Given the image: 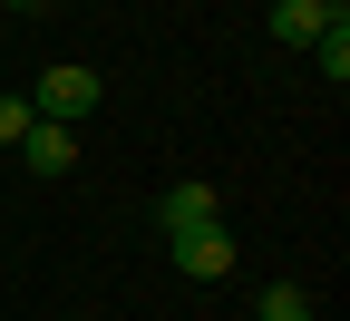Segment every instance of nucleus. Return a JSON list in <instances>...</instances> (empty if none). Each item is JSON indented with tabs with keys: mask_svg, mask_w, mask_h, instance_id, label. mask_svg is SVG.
<instances>
[{
	"mask_svg": "<svg viewBox=\"0 0 350 321\" xmlns=\"http://www.w3.org/2000/svg\"><path fill=\"white\" fill-rule=\"evenodd\" d=\"M253 321H312V292H301V283H273V292H262V311Z\"/></svg>",
	"mask_w": 350,
	"mask_h": 321,
	"instance_id": "6e6552de",
	"label": "nucleus"
},
{
	"mask_svg": "<svg viewBox=\"0 0 350 321\" xmlns=\"http://www.w3.org/2000/svg\"><path fill=\"white\" fill-rule=\"evenodd\" d=\"M175 244V272H185V283H224L234 272V234L224 224H195V234H165Z\"/></svg>",
	"mask_w": 350,
	"mask_h": 321,
	"instance_id": "f03ea898",
	"label": "nucleus"
},
{
	"mask_svg": "<svg viewBox=\"0 0 350 321\" xmlns=\"http://www.w3.org/2000/svg\"><path fill=\"white\" fill-rule=\"evenodd\" d=\"M321 29H331V20L312 10V0H273V39H282V49H312Z\"/></svg>",
	"mask_w": 350,
	"mask_h": 321,
	"instance_id": "39448f33",
	"label": "nucleus"
},
{
	"mask_svg": "<svg viewBox=\"0 0 350 321\" xmlns=\"http://www.w3.org/2000/svg\"><path fill=\"white\" fill-rule=\"evenodd\" d=\"M98 98H107V88H98V68H88V59L39 68V88H29V107L49 117V127H88V117H98Z\"/></svg>",
	"mask_w": 350,
	"mask_h": 321,
	"instance_id": "f257e3e1",
	"label": "nucleus"
},
{
	"mask_svg": "<svg viewBox=\"0 0 350 321\" xmlns=\"http://www.w3.org/2000/svg\"><path fill=\"white\" fill-rule=\"evenodd\" d=\"M20 166H29V175H78V127H49V117H39V127L20 136Z\"/></svg>",
	"mask_w": 350,
	"mask_h": 321,
	"instance_id": "7ed1b4c3",
	"label": "nucleus"
},
{
	"mask_svg": "<svg viewBox=\"0 0 350 321\" xmlns=\"http://www.w3.org/2000/svg\"><path fill=\"white\" fill-rule=\"evenodd\" d=\"M312 59H321V78H331V88H350V20H331V29L312 39Z\"/></svg>",
	"mask_w": 350,
	"mask_h": 321,
	"instance_id": "423d86ee",
	"label": "nucleus"
},
{
	"mask_svg": "<svg viewBox=\"0 0 350 321\" xmlns=\"http://www.w3.org/2000/svg\"><path fill=\"white\" fill-rule=\"evenodd\" d=\"M0 10H39V0H0Z\"/></svg>",
	"mask_w": 350,
	"mask_h": 321,
	"instance_id": "1a4fd4ad",
	"label": "nucleus"
},
{
	"mask_svg": "<svg viewBox=\"0 0 350 321\" xmlns=\"http://www.w3.org/2000/svg\"><path fill=\"white\" fill-rule=\"evenodd\" d=\"M29 127H39V107H29V88H0V146H20Z\"/></svg>",
	"mask_w": 350,
	"mask_h": 321,
	"instance_id": "0eeeda50",
	"label": "nucleus"
},
{
	"mask_svg": "<svg viewBox=\"0 0 350 321\" xmlns=\"http://www.w3.org/2000/svg\"><path fill=\"white\" fill-rule=\"evenodd\" d=\"M156 224H165V234H195V224H224V205H214V185H165Z\"/></svg>",
	"mask_w": 350,
	"mask_h": 321,
	"instance_id": "20e7f679",
	"label": "nucleus"
}]
</instances>
